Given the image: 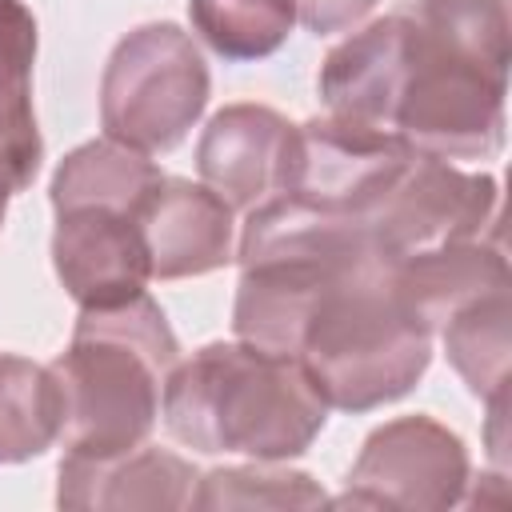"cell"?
<instances>
[{"label":"cell","mask_w":512,"mask_h":512,"mask_svg":"<svg viewBox=\"0 0 512 512\" xmlns=\"http://www.w3.org/2000/svg\"><path fill=\"white\" fill-rule=\"evenodd\" d=\"M408 16L440 44L508 72L512 64L508 0H416Z\"/></svg>","instance_id":"20"},{"label":"cell","mask_w":512,"mask_h":512,"mask_svg":"<svg viewBox=\"0 0 512 512\" xmlns=\"http://www.w3.org/2000/svg\"><path fill=\"white\" fill-rule=\"evenodd\" d=\"M208 92L212 76L196 40L172 20H152L120 36L104 64L100 128L116 144L160 156L196 128Z\"/></svg>","instance_id":"5"},{"label":"cell","mask_w":512,"mask_h":512,"mask_svg":"<svg viewBox=\"0 0 512 512\" xmlns=\"http://www.w3.org/2000/svg\"><path fill=\"white\" fill-rule=\"evenodd\" d=\"M188 20L220 60L244 64L272 56L288 40L296 8L292 0H188Z\"/></svg>","instance_id":"18"},{"label":"cell","mask_w":512,"mask_h":512,"mask_svg":"<svg viewBox=\"0 0 512 512\" xmlns=\"http://www.w3.org/2000/svg\"><path fill=\"white\" fill-rule=\"evenodd\" d=\"M36 16L24 0H0V168L24 192L44 160V140L32 108Z\"/></svg>","instance_id":"15"},{"label":"cell","mask_w":512,"mask_h":512,"mask_svg":"<svg viewBox=\"0 0 512 512\" xmlns=\"http://www.w3.org/2000/svg\"><path fill=\"white\" fill-rule=\"evenodd\" d=\"M296 124L268 104L220 108L196 144L200 180L232 208H256L284 192L292 172Z\"/></svg>","instance_id":"10"},{"label":"cell","mask_w":512,"mask_h":512,"mask_svg":"<svg viewBox=\"0 0 512 512\" xmlns=\"http://www.w3.org/2000/svg\"><path fill=\"white\" fill-rule=\"evenodd\" d=\"M472 460L464 440L436 416L412 412L368 432L348 468L336 508H412L444 512L468 500Z\"/></svg>","instance_id":"7"},{"label":"cell","mask_w":512,"mask_h":512,"mask_svg":"<svg viewBox=\"0 0 512 512\" xmlns=\"http://www.w3.org/2000/svg\"><path fill=\"white\" fill-rule=\"evenodd\" d=\"M324 488L276 460H252L236 468H212L196 480L192 508H324Z\"/></svg>","instance_id":"19"},{"label":"cell","mask_w":512,"mask_h":512,"mask_svg":"<svg viewBox=\"0 0 512 512\" xmlns=\"http://www.w3.org/2000/svg\"><path fill=\"white\" fill-rule=\"evenodd\" d=\"M376 4H380V0H292L296 20H300L312 36L348 32V28L364 24Z\"/></svg>","instance_id":"21"},{"label":"cell","mask_w":512,"mask_h":512,"mask_svg":"<svg viewBox=\"0 0 512 512\" xmlns=\"http://www.w3.org/2000/svg\"><path fill=\"white\" fill-rule=\"evenodd\" d=\"M392 280H396V292L404 296V304L436 336L440 324L456 308H464L468 300H476L484 292L508 288V256H504L500 236L456 240V244H440V248L396 260Z\"/></svg>","instance_id":"14"},{"label":"cell","mask_w":512,"mask_h":512,"mask_svg":"<svg viewBox=\"0 0 512 512\" xmlns=\"http://www.w3.org/2000/svg\"><path fill=\"white\" fill-rule=\"evenodd\" d=\"M176 360L180 340L148 292L80 308L68 348L52 360L64 392V452L112 456L144 444Z\"/></svg>","instance_id":"2"},{"label":"cell","mask_w":512,"mask_h":512,"mask_svg":"<svg viewBox=\"0 0 512 512\" xmlns=\"http://www.w3.org/2000/svg\"><path fill=\"white\" fill-rule=\"evenodd\" d=\"M412 156L416 148H408L396 132L316 116L308 124H296L292 172L284 192L304 204L356 216L364 224L372 204L392 188Z\"/></svg>","instance_id":"9"},{"label":"cell","mask_w":512,"mask_h":512,"mask_svg":"<svg viewBox=\"0 0 512 512\" xmlns=\"http://www.w3.org/2000/svg\"><path fill=\"white\" fill-rule=\"evenodd\" d=\"M364 228L392 264L440 244L500 236V184L488 172L416 152L372 204Z\"/></svg>","instance_id":"8"},{"label":"cell","mask_w":512,"mask_h":512,"mask_svg":"<svg viewBox=\"0 0 512 512\" xmlns=\"http://www.w3.org/2000/svg\"><path fill=\"white\" fill-rule=\"evenodd\" d=\"M504 100V68L480 64L440 44L412 20L408 72L392 116V132L408 148L448 164L492 160L504 148Z\"/></svg>","instance_id":"6"},{"label":"cell","mask_w":512,"mask_h":512,"mask_svg":"<svg viewBox=\"0 0 512 512\" xmlns=\"http://www.w3.org/2000/svg\"><path fill=\"white\" fill-rule=\"evenodd\" d=\"M64 432V392L52 364L0 352V464L44 456Z\"/></svg>","instance_id":"16"},{"label":"cell","mask_w":512,"mask_h":512,"mask_svg":"<svg viewBox=\"0 0 512 512\" xmlns=\"http://www.w3.org/2000/svg\"><path fill=\"white\" fill-rule=\"evenodd\" d=\"M8 196H16V180L0 168V228H4V212H8Z\"/></svg>","instance_id":"22"},{"label":"cell","mask_w":512,"mask_h":512,"mask_svg":"<svg viewBox=\"0 0 512 512\" xmlns=\"http://www.w3.org/2000/svg\"><path fill=\"white\" fill-rule=\"evenodd\" d=\"M444 356L456 368V376L468 384L472 396L492 400L508 392V356H512V312H508V288L484 292L456 308L440 332Z\"/></svg>","instance_id":"17"},{"label":"cell","mask_w":512,"mask_h":512,"mask_svg":"<svg viewBox=\"0 0 512 512\" xmlns=\"http://www.w3.org/2000/svg\"><path fill=\"white\" fill-rule=\"evenodd\" d=\"M196 464L156 448V444H136L128 452L112 456H72L64 452L56 468V504L60 508H160L176 512L192 504L196 492Z\"/></svg>","instance_id":"13"},{"label":"cell","mask_w":512,"mask_h":512,"mask_svg":"<svg viewBox=\"0 0 512 512\" xmlns=\"http://www.w3.org/2000/svg\"><path fill=\"white\" fill-rule=\"evenodd\" d=\"M408 44H412V20L408 12L380 16L340 40L316 76V92L328 108V116L392 132L396 100L408 72Z\"/></svg>","instance_id":"12"},{"label":"cell","mask_w":512,"mask_h":512,"mask_svg":"<svg viewBox=\"0 0 512 512\" xmlns=\"http://www.w3.org/2000/svg\"><path fill=\"white\" fill-rule=\"evenodd\" d=\"M232 204L204 180L160 176L140 208V232L148 248L152 280H188L224 268L232 252Z\"/></svg>","instance_id":"11"},{"label":"cell","mask_w":512,"mask_h":512,"mask_svg":"<svg viewBox=\"0 0 512 512\" xmlns=\"http://www.w3.org/2000/svg\"><path fill=\"white\" fill-rule=\"evenodd\" d=\"M292 360L328 408L372 412L420 384L432 364V328L396 292L392 264L372 260L312 296Z\"/></svg>","instance_id":"3"},{"label":"cell","mask_w":512,"mask_h":512,"mask_svg":"<svg viewBox=\"0 0 512 512\" xmlns=\"http://www.w3.org/2000/svg\"><path fill=\"white\" fill-rule=\"evenodd\" d=\"M168 436L204 456L296 460L328 424V404L292 356L256 344H204L164 380Z\"/></svg>","instance_id":"1"},{"label":"cell","mask_w":512,"mask_h":512,"mask_svg":"<svg viewBox=\"0 0 512 512\" xmlns=\"http://www.w3.org/2000/svg\"><path fill=\"white\" fill-rule=\"evenodd\" d=\"M164 172L136 148L88 140L52 172V268L80 308L140 296L152 280L140 208Z\"/></svg>","instance_id":"4"}]
</instances>
